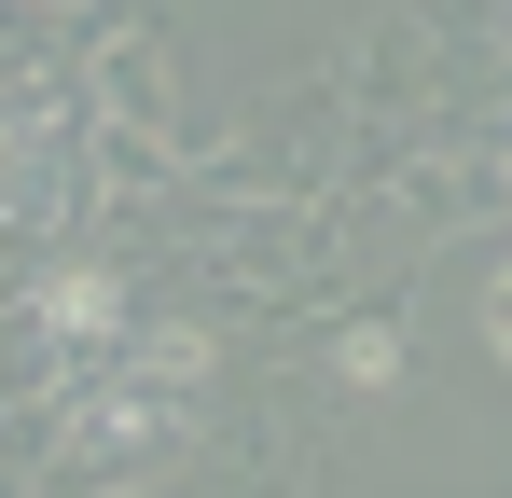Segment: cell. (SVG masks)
<instances>
[{
  "mask_svg": "<svg viewBox=\"0 0 512 498\" xmlns=\"http://www.w3.org/2000/svg\"><path fill=\"white\" fill-rule=\"evenodd\" d=\"M485 332H499V360H512V277H499V305H485Z\"/></svg>",
  "mask_w": 512,
  "mask_h": 498,
  "instance_id": "obj_2",
  "label": "cell"
},
{
  "mask_svg": "<svg viewBox=\"0 0 512 498\" xmlns=\"http://www.w3.org/2000/svg\"><path fill=\"white\" fill-rule=\"evenodd\" d=\"M111 332H125V291H111V277H56V291H42V346L84 360V346H111Z\"/></svg>",
  "mask_w": 512,
  "mask_h": 498,
  "instance_id": "obj_1",
  "label": "cell"
}]
</instances>
